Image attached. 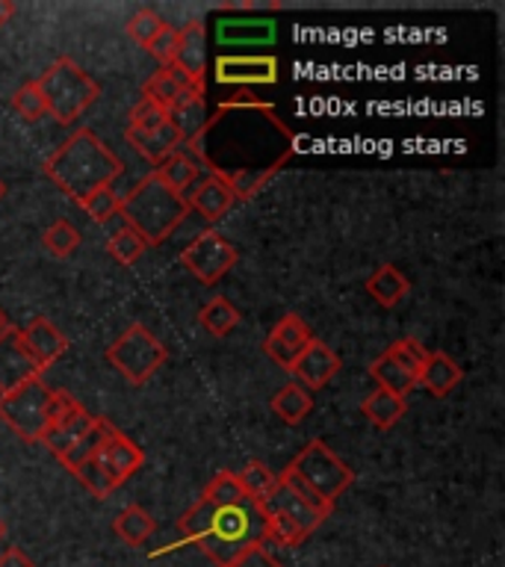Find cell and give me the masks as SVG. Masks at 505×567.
Masks as SVG:
<instances>
[{
  "label": "cell",
  "mask_w": 505,
  "mask_h": 567,
  "mask_svg": "<svg viewBox=\"0 0 505 567\" xmlns=\"http://www.w3.org/2000/svg\"><path fill=\"white\" fill-rule=\"evenodd\" d=\"M122 159L113 148L89 127H80L44 159V175L69 195L71 202H83L97 189L113 186L115 177H122Z\"/></svg>",
  "instance_id": "1"
},
{
  "label": "cell",
  "mask_w": 505,
  "mask_h": 567,
  "mask_svg": "<svg viewBox=\"0 0 505 567\" xmlns=\"http://www.w3.org/2000/svg\"><path fill=\"white\" fill-rule=\"evenodd\" d=\"M9 331H12V326H9L7 313H3V310H0V337H7Z\"/></svg>",
  "instance_id": "49"
},
{
  "label": "cell",
  "mask_w": 505,
  "mask_h": 567,
  "mask_svg": "<svg viewBox=\"0 0 505 567\" xmlns=\"http://www.w3.org/2000/svg\"><path fill=\"white\" fill-rule=\"evenodd\" d=\"M363 290L370 292V299L381 308H396L399 301L405 299L408 290H411V281H408L402 269L393 264H381L375 272L367 278Z\"/></svg>",
  "instance_id": "20"
},
{
  "label": "cell",
  "mask_w": 505,
  "mask_h": 567,
  "mask_svg": "<svg viewBox=\"0 0 505 567\" xmlns=\"http://www.w3.org/2000/svg\"><path fill=\"white\" fill-rule=\"evenodd\" d=\"M405 411H408V399L393 396V393H388V390H381V388L372 390L370 396L361 402V414L367 416L375 429H381V432L393 429V425L405 416Z\"/></svg>",
  "instance_id": "23"
},
{
  "label": "cell",
  "mask_w": 505,
  "mask_h": 567,
  "mask_svg": "<svg viewBox=\"0 0 505 567\" xmlns=\"http://www.w3.org/2000/svg\"><path fill=\"white\" fill-rule=\"evenodd\" d=\"M260 508H272V512L287 514L292 523H299L301 532H305L308 538L319 529V526H322V523H326V517H319V514L305 503V499H299V496L292 494L290 487H284L281 482H278V487L272 491V496H269L266 503H260Z\"/></svg>",
  "instance_id": "22"
},
{
  "label": "cell",
  "mask_w": 505,
  "mask_h": 567,
  "mask_svg": "<svg viewBox=\"0 0 505 567\" xmlns=\"http://www.w3.org/2000/svg\"><path fill=\"white\" fill-rule=\"evenodd\" d=\"M461 379H464V370H461L458 363L452 361L450 354L429 352L423 370H420V375H416V384H423L434 399H443L458 388Z\"/></svg>",
  "instance_id": "18"
},
{
  "label": "cell",
  "mask_w": 505,
  "mask_h": 567,
  "mask_svg": "<svg viewBox=\"0 0 505 567\" xmlns=\"http://www.w3.org/2000/svg\"><path fill=\"white\" fill-rule=\"evenodd\" d=\"M18 340L42 372L69 352V337L62 334L48 317H35L27 322V328H18Z\"/></svg>",
  "instance_id": "11"
},
{
  "label": "cell",
  "mask_w": 505,
  "mask_h": 567,
  "mask_svg": "<svg viewBox=\"0 0 505 567\" xmlns=\"http://www.w3.org/2000/svg\"><path fill=\"white\" fill-rule=\"evenodd\" d=\"M193 89H204V83H195L193 78H186L177 65H166V69H159L154 78L145 80L142 97H151L154 104H159L168 113V110L175 106L177 97H184L186 92H193Z\"/></svg>",
  "instance_id": "16"
},
{
  "label": "cell",
  "mask_w": 505,
  "mask_h": 567,
  "mask_svg": "<svg viewBox=\"0 0 505 567\" xmlns=\"http://www.w3.org/2000/svg\"><path fill=\"white\" fill-rule=\"evenodd\" d=\"M118 204H122V198L115 195L113 186H106V189H97V193H92L89 198H83L80 207L89 213V219L97 221V225H104V221H110L115 213H118Z\"/></svg>",
  "instance_id": "41"
},
{
  "label": "cell",
  "mask_w": 505,
  "mask_h": 567,
  "mask_svg": "<svg viewBox=\"0 0 505 567\" xmlns=\"http://www.w3.org/2000/svg\"><path fill=\"white\" fill-rule=\"evenodd\" d=\"M221 567H284V565L272 556V553H269L266 544H251V547H246L239 556H234L228 565H221Z\"/></svg>",
  "instance_id": "45"
},
{
  "label": "cell",
  "mask_w": 505,
  "mask_h": 567,
  "mask_svg": "<svg viewBox=\"0 0 505 567\" xmlns=\"http://www.w3.org/2000/svg\"><path fill=\"white\" fill-rule=\"evenodd\" d=\"M207 48H204V24L202 21H189V24L181 30V39H177V53L175 62L177 69L184 71L186 78H193L195 83H204L207 78Z\"/></svg>",
  "instance_id": "17"
},
{
  "label": "cell",
  "mask_w": 505,
  "mask_h": 567,
  "mask_svg": "<svg viewBox=\"0 0 505 567\" xmlns=\"http://www.w3.org/2000/svg\"><path fill=\"white\" fill-rule=\"evenodd\" d=\"M166 346L159 343L142 322H131L106 349V361L113 363L133 388H142L166 363Z\"/></svg>",
  "instance_id": "6"
},
{
  "label": "cell",
  "mask_w": 505,
  "mask_h": 567,
  "mask_svg": "<svg viewBox=\"0 0 505 567\" xmlns=\"http://www.w3.org/2000/svg\"><path fill=\"white\" fill-rule=\"evenodd\" d=\"M95 420L97 416H92L86 408L78 405L69 416H65V420H60L56 425H51V429L42 434V441L39 443H44V446H48V450H51L56 458H60L62 452H69L71 446L80 441V437H86V434L92 432Z\"/></svg>",
  "instance_id": "19"
},
{
  "label": "cell",
  "mask_w": 505,
  "mask_h": 567,
  "mask_svg": "<svg viewBox=\"0 0 505 567\" xmlns=\"http://www.w3.org/2000/svg\"><path fill=\"white\" fill-rule=\"evenodd\" d=\"M278 482H281L284 487H290L292 494L299 496V499H305V503H308L310 508H313V512L319 514V517H326V520H328V517H331V512H334V505H328L326 499H322V496L313 494V491H310V487L305 485V482H301L299 476H292V473L287 467H284L281 473H278Z\"/></svg>",
  "instance_id": "43"
},
{
  "label": "cell",
  "mask_w": 505,
  "mask_h": 567,
  "mask_svg": "<svg viewBox=\"0 0 505 567\" xmlns=\"http://www.w3.org/2000/svg\"><path fill=\"white\" fill-rule=\"evenodd\" d=\"M35 86L42 92L48 115H53L60 124L78 122L101 95V86L71 56L51 62L42 71V78H35Z\"/></svg>",
  "instance_id": "3"
},
{
  "label": "cell",
  "mask_w": 505,
  "mask_h": 567,
  "mask_svg": "<svg viewBox=\"0 0 505 567\" xmlns=\"http://www.w3.org/2000/svg\"><path fill=\"white\" fill-rule=\"evenodd\" d=\"M239 251L230 246L228 239L221 237L219 230H204L189 243V246L181 251V264L193 278H198V284L204 287H213L219 284L225 275L237 266Z\"/></svg>",
  "instance_id": "8"
},
{
  "label": "cell",
  "mask_w": 505,
  "mask_h": 567,
  "mask_svg": "<svg viewBox=\"0 0 505 567\" xmlns=\"http://www.w3.org/2000/svg\"><path fill=\"white\" fill-rule=\"evenodd\" d=\"M12 110H16L24 122H42L44 115H48V106H44V97L35 86V80L24 83V86L16 89V95H12Z\"/></svg>",
  "instance_id": "39"
},
{
  "label": "cell",
  "mask_w": 505,
  "mask_h": 567,
  "mask_svg": "<svg viewBox=\"0 0 505 567\" xmlns=\"http://www.w3.org/2000/svg\"><path fill=\"white\" fill-rule=\"evenodd\" d=\"M198 322L204 331H210L213 337H228L234 328L239 326V310L221 296H213L202 310H198Z\"/></svg>",
  "instance_id": "30"
},
{
  "label": "cell",
  "mask_w": 505,
  "mask_h": 567,
  "mask_svg": "<svg viewBox=\"0 0 505 567\" xmlns=\"http://www.w3.org/2000/svg\"><path fill=\"white\" fill-rule=\"evenodd\" d=\"M3 538H7V523L0 520V540H3Z\"/></svg>",
  "instance_id": "50"
},
{
  "label": "cell",
  "mask_w": 505,
  "mask_h": 567,
  "mask_svg": "<svg viewBox=\"0 0 505 567\" xmlns=\"http://www.w3.org/2000/svg\"><path fill=\"white\" fill-rule=\"evenodd\" d=\"M71 476L78 478L80 485L86 487L92 496H97V499H106V496L115 491V485L110 482V476H106L104 470H101V464L95 461V455L86 461H80L78 467L71 470Z\"/></svg>",
  "instance_id": "38"
},
{
  "label": "cell",
  "mask_w": 505,
  "mask_h": 567,
  "mask_svg": "<svg viewBox=\"0 0 505 567\" xmlns=\"http://www.w3.org/2000/svg\"><path fill=\"white\" fill-rule=\"evenodd\" d=\"M370 379H375V384H379L381 390H388V393L402 399L411 396V390L416 388V379H411V375H408L399 363L390 361L384 352L370 363Z\"/></svg>",
  "instance_id": "29"
},
{
  "label": "cell",
  "mask_w": 505,
  "mask_h": 567,
  "mask_svg": "<svg viewBox=\"0 0 505 567\" xmlns=\"http://www.w3.org/2000/svg\"><path fill=\"white\" fill-rule=\"evenodd\" d=\"M210 517H213V505L198 496V503H195L193 508L177 520L181 538H184L186 544H198V540L207 535V529H210Z\"/></svg>",
  "instance_id": "37"
},
{
  "label": "cell",
  "mask_w": 505,
  "mask_h": 567,
  "mask_svg": "<svg viewBox=\"0 0 505 567\" xmlns=\"http://www.w3.org/2000/svg\"><path fill=\"white\" fill-rule=\"evenodd\" d=\"M110 429H113V423H110V420H104V416H97L95 425H92V432H89L86 437H80V441L74 443L69 452H62L56 461H60L62 467L71 473V470L78 467L80 461H86V458H92V455H95V450L101 446V443H104V437L110 434Z\"/></svg>",
  "instance_id": "32"
},
{
  "label": "cell",
  "mask_w": 505,
  "mask_h": 567,
  "mask_svg": "<svg viewBox=\"0 0 505 567\" xmlns=\"http://www.w3.org/2000/svg\"><path fill=\"white\" fill-rule=\"evenodd\" d=\"M287 470L292 476H299L313 494L322 496L328 505H334L354 482V470L340 455H334V450L326 441H310L287 464Z\"/></svg>",
  "instance_id": "5"
},
{
  "label": "cell",
  "mask_w": 505,
  "mask_h": 567,
  "mask_svg": "<svg viewBox=\"0 0 505 567\" xmlns=\"http://www.w3.org/2000/svg\"><path fill=\"white\" fill-rule=\"evenodd\" d=\"M163 27H166V21H163L154 9H140V12L124 24V33L131 35L140 48H148V44L157 39V33Z\"/></svg>",
  "instance_id": "40"
},
{
  "label": "cell",
  "mask_w": 505,
  "mask_h": 567,
  "mask_svg": "<svg viewBox=\"0 0 505 567\" xmlns=\"http://www.w3.org/2000/svg\"><path fill=\"white\" fill-rule=\"evenodd\" d=\"M145 239L136 234V230H131L127 225H124L122 230H115L113 237H110V243H106V251H110V257H113L115 264L122 266H133L136 260H140L142 255H145Z\"/></svg>",
  "instance_id": "36"
},
{
  "label": "cell",
  "mask_w": 505,
  "mask_h": 567,
  "mask_svg": "<svg viewBox=\"0 0 505 567\" xmlns=\"http://www.w3.org/2000/svg\"><path fill=\"white\" fill-rule=\"evenodd\" d=\"M44 372L33 363L27 349L18 340V328H12L7 337H0V396H7L12 390L33 379H42Z\"/></svg>",
  "instance_id": "13"
},
{
  "label": "cell",
  "mask_w": 505,
  "mask_h": 567,
  "mask_svg": "<svg viewBox=\"0 0 505 567\" xmlns=\"http://www.w3.org/2000/svg\"><path fill=\"white\" fill-rule=\"evenodd\" d=\"M3 195H7V184L0 181V198H3Z\"/></svg>",
  "instance_id": "51"
},
{
  "label": "cell",
  "mask_w": 505,
  "mask_h": 567,
  "mask_svg": "<svg viewBox=\"0 0 505 567\" xmlns=\"http://www.w3.org/2000/svg\"><path fill=\"white\" fill-rule=\"evenodd\" d=\"M0 567H35V561L27 556L24 549L9 544V547L0 549Z\"/></svg>",
  "instance_id": "47"
},
{
  "label": "cell",
  "mask_w": 505,
  "mask_h": 567,
  "mask_svg": "<svg viewBox=\"0 0 505 567\" xmlns=\"http://www.w3.org/2000/svg\"><path fill=\"white\" fill-rule=\"evenodd\" d=\"M42 243L53 257L65 260V257H71L80 248V230L69 219H56L51 228L44 230Z\"/></svg>",
  "instance_id": "35"
},
{
  "label": "cell",
  "mask_w": 505,
  "mask_h": 567,
  "mask_svg": "<svg viewBox=\"0 0 505 567\" xmlns=\"http://www.w3.org/2000/svg\"><path fill=\"white\" fill-rule=\"evenodd\" d=\"M154 529H157V523H154V517L142 505H127V508L115 514L113 520V532L127 547H142L154 535Z\"/></svg>",
  "instance_id": "24"
},
{
  "label": "cell",
  "mask_w": 505,
  "mask_h": 567,
  "mask_svg": "<svg viewBox=\"0 0 505 567\" xmlns=\"http://www.w3.org/2000/svg\"><path fill=\"white\" fill-rule=\"evenodd\" d=\"M269 408H272V414L278 416L281 423L299 425L301 420L310 414V408H313V399H310V393L301 388V384L290 381V384H284V388L275 393L272 402H269Z\"/></svg>",
  "instance_id": "25"
},
{
  "label": "cell",
  "mask_w": 505,
  "mask_h": 567,
  "mask_svg": "<svg viewBox=\"0 0 505 567\" xmlns=\"http://www.w3.org/2000/svg\"><path fill=\"white\" fill-rule=\"evenodd\" d=\"M95 461L101 464V470H104L106 476H110V482L118 487L145 464V452H142L127 434H122L113 425L110 434L104 437V443L95 450Z\"/></svg>",
  "instance_id": "9"
},
{
  "label": "cell",
  "mask_w": 505,
  "mask_h": 567,
  "mask_svg": "<svg viewBox=\"0 0 505 567\" xmlns=\"http://www.w3.org/2000/svg\"><path fill=\"white\" fill-rule=\"evenodd\" d=\"M257 508H260V505H257ZM260 517H264V529H260L264 544H275V547L290 549L299 547L301 540L308 538V535L301 532L299 523H292L287 514L272 512V508H260Z\"/></svg>",
  "instance_id": "26"
},
{
  "label": "cell",
  "mask_w": 505,
  "mask_h": 567,
  "mask_svg": "<svg viewBox=\"0 0 505 567\" xmlns=\"http://www.w3.org/2000/svg\"><path fill=\"white\" fill-rule=\"evenodd\" d=\"M124 136H127V142H131L133 148L140 151L142 157L148 159L154 168H157L163 159L172 157L175 151H181V145H184L181 133L172 127V122L159 124L154 131H133V127H127Z\"/></svg>",
  "instance_id": "15"
},
{
  "label": "cell",
  "mask_w": 505,
  "mask_h": 567,
  "mask_svg": "<svg viewBox=\"0 0 505 567\" xmlns=\"http://www.w3.org/2000/svg\"><path fill=\"white\" fill-rule=\"evenodd\" d=\"M168 122L181 133L184 145L189 140H195L202 127L207 124V110H204V89H193L186 92L184 97H177L175 106L168 110Z\"/></svg>",
  "instance_id": "21"
},
{
  "label": "cell",
  "mask_w": 505,
  "mask_h": 567,
  "mask_svg": "<svg viewBox=\"0 0 505 567\" xmlns=\"http://www.w3.org/2000/svg\"><path fill=\"white\" fill-rule=\"evenodd\" d=\"M202 499H207L210 505L221 508V505H239V503H251L246 494H243V487H239L237 476L230 473V470H219L216 476L204 485Z\"/></svg>",
  "instance_id": "31"
},
{
  "label": "cell",
  "mask_w": 505,
  "mask_h": 567,
  "mask_svg": "<svg viewBox=\"0 0 505 567\" xmlns=\"http://www.w3.org/2000/svg\"><path fill=\"white\" fill-rule=\"evenodd\" d=\"M53 388L44 379H33L18 390L0 396V420L27 443H39L48 432V408H51Z\"/></svg>",
  "instance_id": "7"
},
{
  "label": "cell",
  "mask_w": 505,
  "mask_h": 567,
  "mask_svg": "<svg viewBox=\"0 0 505 567\" xmlns=\"http://www.w3.org/2000/svg\"><path fill=\"white\" fill-rule=\"evenodd\" d=\"M264 352L269 354V358H272V361L278 363L281 370H287V372L292 370V363H296V358H299V354L290 352L287 346H281V343H278V340H272V337H269V334H266V340H264Z\"/></svg>",
  "instance_id": "46"
},
{
  "label": "cell",
  "mask_w": 505,
  "mask_h": 567,
  "mask_svg": "<svg viewBox=\"0 0 505 567\" xmlns=\"http://www.w3.org/2000/svg\"><path fill=\"white\" fill-rule=\"evenodd\" d=\"M384 354H388L393 363H399L411 379H416L420 370H423L425 358H429V349H425L416 337H402L396 343H390L388 349H384Z\"/></svg>",
  "instance_id": "34"
},
{
  "label": "cell",
  "mask_w": 505,
  "mask_h": 567,
  "mask_svg": "<svg viewBox=\"0 0 505 567\" xmlns=\"http://www.w3.org/2000/svg\"><path fill=\"white\" fill-rule=\"evenodd\" d=\"M198 168L202 166H198L186 151H175L172 157L163 159V163L154 168V175H157L168 189H175V193L184 195V189H189V186L198 181Z\"/></svg>",
  "instance_id": "28"
},
{
  "label": "cell",
  "mask_w": 505,
  "mask_h": 567,
  "mask_svg": "<svg viewBox=\"0 0 505 567\" xmlns=\"http://www.w3.org/2000/svg\"><path fill=\"white\" fill-rule=\"evenodd\" d=\"M260 529H264V517L255 503L221 505V508L213 505L210 529L198 540V547L210 561H216V567H221L251 544H264Z\"/></svg>",
  "instance_id": "4"
},
{
  "label": "cell",
  "mask_w": 505,
  "mask_h": 567,
  "mask_svg": "<svg viewBox=\"0 0 505 567\" xmlns=\"http://www.w3.org/2000/svg\"><path fill=\"white\" fill-rule=\"evenodd\" d=\"M16 3L12 0H0V30L12 21V16H16Z\"/></svg>",
  "instance_id": "48"
},
{
  "label": "cell",
  "mask_w": 505,
  "mask_h": 567,
  "mask_svg": "<svg viewBox=\"0 0 505 567\" xmlns=\"http://www.w3.org/2000/svg\"><path fill=\"white\" fill-rule=\"evenodd\" d=\"M340 367H343L340 354H337L331 346L313 337V340L299 352V358H296L290 372L299 379L296 384H301V388L310 393V390L328 388L331 379L340 372Z\"/></svg>",
  "instance_id": "10"
},
{
  "label": "cell",
  "mask_w": 505,
  "mask_h": 567,
  "mask_svg": "<svg viewBox=\"0 0 505 567\" xmlns=\"http://www.w3.org/2000/svg\"><path fill=\"white\" fill-rule=\"evenodd\" d=\"M213 78L221 86L278 83V60L275 56H219Z\"/></svg>",
  "instance_id": "12"
},
{
  "label": "cell",
  "mask_w": 505,
  "mask_h": 567,
  "mask_svg": "<svg viewBox=\"0 0 505 567\" xmlns=\"http://www.w3.org/2000/svg\"><path fill=\"white\" fill-rule=\"evenodd\" d=\"M168 122V113L159 104H154L151 97H142L140 104L131 110V118H127V127L133 131H154L159 124Z\"/></svg>",
  "instance_id": "42"
},
{
  "label": "cell",
  "mask_w": 505,
  "mask_h": 567,
  "mask_svg": "<svg viewBox=\"0 0 505 567\" xmlns=\"http://www.w3.org/2000/svg\"><path fill=\"white\" fill-rule=\"evenodd\" d=\"M269 337H272V340H278L281 346H287L290 352L299 354L301 349H305V346L313 340V331H310V326L299 317V313H284V317L272 326Z\"/></svg>",
  "instance_id": "33"
},
{
  "label": "cell",
  "mask_w": 505,
  "mask_h": 567,
  "mask_svg": "<svg viewBox=\"0 0 505 567\" xmlns=\"http://www.w3.org/2000/svg\"><path fill=\"white\" fill-rule=\"evenodd\" d=\"M234 204H237V198L230 193V186L216 175L195 181L189 186V198H186V207L198 213V216H204L207 221H219Z\"/></svg>",
  "instance_id": "14"
},
{
  "label": "cell",
  "mask_w": 505,
  "mask_h": 567,
  "mask_svg": "<svg viewBox=\"0 0 505 567\" xmlns=\"http://www.w3.org/2000/svg\"><path fill=\"white\" fill-rule=\"evenodd\" d=\"M177 39H181V30H175L172 24H166L163 30L157 33V39L145 48V51L159 62V69H166L175 62V53H177Z\"/></svg>",
  "instance_id": "44"
},
{
  "label": "cell",
  "mask_w": 505,
  "mask_h": 567,
  "mask_svg": "<svg viewBox=\"0 0 505 567\" xmlns=\"http://www.w3.org/2000/svg\"><path fill=\"white\" fill-rule=\"evenodd\" d=\"M118 216L131 230H136L145 246H163L189 216L186 198L168 189L154 172L145 175L118 204Z\"/></svg>",
  "instance_id": "2"
},
{
  "label": "cell",
  "mask_w": 505,
  "mask_h": 567,
  "mask_svg": "<svg viewBox=\"0 0 505 567\" xmlns=\"http://www.w3.org/2000/svg\"><path fill=\"white\" fill-rule=\"evenodd\" d=\"M234 476H237L243 494H246L255 505L266 503V499L272 496L275 487H278V473L266 467L264 461H248L246 467L239 470V473H234Z\"/></svg>",
  "instance_id": "27"
}]
</instances>
